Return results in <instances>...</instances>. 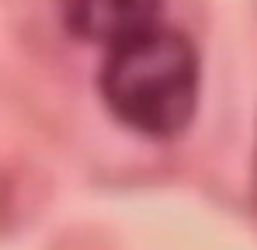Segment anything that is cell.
Listing matches in <instances>:
<instances>
[{
	"mask_svg": "<svg viewBox=\"0 0 257 250\" xmlns=\"http://www.w3.org/2000/svg\"><path fill=\"white\" fill-rule=\"evenodd\" d=\"M254 177H257V164H254Z\"/></svg>",
	"mask_w": 257,
	"mask_h": 250,
	"instance_id": "obj_3",
	"label": "cell"
},
{
	"mask_svg": "<svg viewBox=\"0 0 257 250\" xmlns=\"http://www.w3.org/2000/svg\"><path fill=\"white\" fill-rule=\"evenodd\" d=\"M164 0H56L63 28L90 45H115L157 25Z\"/></svg>",
	"mask_w": 257,
	"mask_h": 250,
	"instance_id": "obj_2",
	"label": "cell"
},
{
	"mask_svg": "<svg viewBox=\"0 0 257 250\" xmlns=\"http://www.w3.org/2000/svg\"><path fill=\"white\" fill-rule=\"evenodd\" d=\"M97 87L108 111L132 132L174 139L198 111L202 63L184 32L150 25L108 45Z\"/></svg>",
	"mask_w": 257,
	"mask_h": 250,
	"instance_id": "obj_1",
	"label": "cell"
}]
</instances>
